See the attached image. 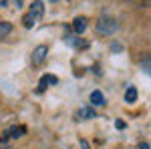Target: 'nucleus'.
I'll return each mask as SVG.
<instances>
[{"instance_id":"1","label":"nucleus","mask_w":151,"mask_h":149,"mask_svg":"<svg viewBox=\"0 0 151 149\" xmlns=\"http://www.w3.org/2000/svg\"><path fill=\"white\" fill-rule=\"evenodd\" d=\"M42 14H45V6H42V2H40V0H35V2L30 4L28 12H26V14L22 16V24H24V28H32L36 22H40Z\"/></svg>"},{"instance_id":"2","label":"nucleus","mask_w":151,"mask_h":149,"mask_svg":"<svg viewBox=\"0 0 151 149\" xmlns=\"http://www.w3.org/2000/svg\"><path fill=\"white\" fill-rule=\"evenodd\" d=\"M117 28H119V24H117V18L113 16H101L99 20H97V32L101 36H111L117 32Z\"/></svg>"},{"instance_id":"3","label":"nucleus","mask_w":151,"mask_h":149,"mask_svg":"<svg viewBox=\"0 0 151 149\" xmlns=\"http://www.w3.org/2000/svg\"><path fill=\"white\" fill-rule=\"evenodd\" d=\"M26 135V127L24 125H14V127H8L2 135H0V143H6L10 137L18 139V137H24Z\"/></svg>"},{"instance_id":"4","label":"nucleus","mask_w":151,"mask_h":149,"mask_svg":"<svg viewBox=\"0 0 151 149\" xmlns=\"http://www.w3.org/2000/svg\"><path fill=\"white\" fill-rule=\"evenodd\" d=\"M47 55H48V46L38 45L35 50H32V67H40V65L47 60Z\"/></svg>"},{"instance_id":"5","label":"nucleus","mask_w":151,"mask_h":149,"mask_svg":"<svg viewBox=\"0 0 151 149\" xmlns=\"http://www.w3.org/2000/svg\"><path fill=\"white\" fill-rule=\"evenodd\" d=\"M77 121H87V119H95V109L93 107H81L77 113H75Z\"/></svg>"},{"instance_id":"6","label":"nucleus","mask_w":151,"mask_h":149,"mask_svg":"<svg viewBox=\"0 0 151 149\" xmlns=\"http://www.w3.org/2000/svg\"><path fill=\"white\" fill-rule=\"evenodd\" d=\"M73 30H75L77 35H83V32L87 30V18H85V16H77V18L73 20Z\"/></svg>"},{"instance_id":"7","label":"nucleus","mask_w":151,"mask_h":149,"mask_svg":"<svg viewBox=\"0 0 151 149\" xmlns=\"http://www.w3.org/2000/svg\"><path fill=\"white\" fill-rule=\"evenodd\" d=\"M89 101H91V107H105V95L101 91H93Z\"/></svg>"},{"instance_id":"8","label":"nucleus","mask_w":151,"mask_h":149,"mask_svg":"<svg viewBox=\"0 0 151 149\" xmlns=\"http://www.w3.org/2000/svg\"><path fill=\"white\" fill-rule=\"evenodd\" d=\"M52 83H57V77H52V75H45V77L40 79V83H38V93H42L45 89H48Z\"/></svg>"},{"instance_id":"9","label":"nucleus","mask_w":151,"mask_h":149,"mask_svg":"<svg viewBox=\"0 0 151 149\" xmlns=\"http://www.w3.org/2000/svg\"><path fill=\"white\" fill-rule=\"evenodd\" d=\"M65 42L70 46H75V48H83V46H87V42L85 40H81V38H77V36H73V35H67L65 36Z\"/></svg>"},{"instance_id":"10","label":"nucleus","mask_w":151,"mask_h":149,"mask_svg":"<svg viewBox=\"0 0 151 149\" xmlns=\"http://www.w3.org/2000/svg\"><path fill=\"white\" fill-rule=\"evenodd\" d=\"M137 97H139V93H137V89L131 85L127 91H125V103H129V105L135 103V101H137Z\"/></svg>"},{"instance_id":"11","label":"nucleus","mask_w":151,"mask_h":149,"mask_svg":"<svg viewBox=\"0 0 151 149\" xmlns=\"http://www.w3.org/2000/svg\"><path fill=\"white\" fill-rule=\"evenodd\" d=\"M2 6H6L10 10H20L22 8V0H2Z\"/></svg>"},{"instance_id":"12","label":"nucleus","mask_w":151,"mask_h":149,"mask_svg":"<svg viewBox=\"0 0 151 149\" xmlns=\"http://www.w3.org/2000/svg\"><path fill=\"white\" fill-rule=\"evenodd\" d=\"M12 32V24L10 22H0V38L8 36Z\"/></svg>"},{"instance_id":"13","label":"nucleus","mask_w":151,"mask_h":149,"mask_svg":"<svg viewBox=\"0 0 151 149\" xmlns=\"http://www.w3.org/2000/svg\"><path fill=\"white\" fill-rule=\"evenodd\" d=\"M141 65H143L145 73H147V75H151V57L149 58H143V63H141Z\"/></svg>"},{"instance_id":"14","label":"nucleus","mask_w":151,"mask_h":149,"mask_svg":"<svg viewBox=\"0 0 151 149\" xmlns=\"http://www.w3.org/2000/svg\"><path fill=\"white\" fill-rule=\"evenodd\" d=\"M81 147H83V149H91V145H89V141H87V139L81 137Z\"/></svg>"},{"instance_id":"15","label":"nucleus","mask_w":151,"mask_h":149,"mask_svg":"<svg viewBox=\"0 0 151 149\" xmlns=\"http://www.w3.org/2000/svg\"><path fill=\"white\" fill-rule=\"evenodd\" d=\"M139 149H151V147H149V143H145V141H141V143H139Z\"/></svg>"},{"instance_id":"16","label":"nucleus","mask_w":151,"mask_h":149,"mask_svg":"<svg viewBox=\"0 0 151 149\" xmlns=\"http://www.w3.org/2000/svg\"><path fill=\"white\" fill-rule=\"evenodd\" d=\"M141 2H143L145 6H149V8H151V0H141Z\"/></svg>"},{"instance_id":"17","label":"nucleus","mask_w":151,"mask_h":149,"mask_svg":"<svg viewBox=\"0 0 151 149\" xmlns=\"http://www.w3.org/2000/svg\"><path fill=\"white\" fill-rule=\"evenodd\" d=\"M0 149H12V147H10V145H2Z\"/></svg>"},{"instance_id":"18","label":"nucleus","mask_w":151,"mask_h":149,"mask_svg":"<svg viewBox=\"0 0 151 149\" xmlns=\"http://www.w3.org/2000/svg\"><path fill=\"white\" fill-rule=\"evenodd\" d=\"M50 2H57V0H50Z\"/></svg>"}]
</instances>
